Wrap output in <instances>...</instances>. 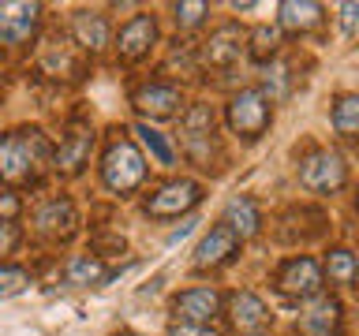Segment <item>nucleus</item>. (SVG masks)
<instances>
[{"instance_id":"3","label":"nucleus","mask_w":359,"mask_h":336,"mask_svg":"<svg viewBox=\"0 0 359 336\" xmlns=\"http://www.w3.org/2000/svg\"><path fill=\"white\" fill-rule=\"evenodd\" d=\"M269 123V101L262 90H240L229 105V127L243 139H258Z\"/></svg>"},{"instance_id":"18","label":"nucleus","mask_w":359,"mask_h":336,"mask_svg":"<svg viewBox=\"0 0 359 336\" xmlns=\"http://www.w3.org/2000/svg\"><path fill=\"white\" fill-rule=\"evenodd\" d=\"M224 224L240 235V239H247V235L258 232V209L251 198H232L229 209H224Z\"/></svg>"},{"instance_id":"32","label":"nucleus","mask_w":359,"mask_h":336,"mask_svg":"<svg viewBox=\"0 0 359 336\" xmlns=\"http://www.w3.org/2000/svg\"><path fill=\"white\" fill-rule=\"evenodd\" d=\"M191 228H195V220H184V224H180V228H176L172 235H168V243H176V239H184V235H187Z\"/></svg>"},{"instance_id":"28","label":"nucleus","mask_w":359,"mask_h":336,"mask_svg":"<svg viewBox=\"0 0 359 336\" xmlns=\"http://www.w3.org/2000/svg\"><path fill=\"white\" fill-rule=\"evenodd\" d=\"M273 45H277V30H269V27H262V30L255 34V52H258V56L273 52Z\"/></svg>"},{"instance_id":"29","label":"nucleus","mask_w":359,"mask_h":336,"mask_svg":"<svg viewBox=\"0 0 359 336\" xmlns=\"http://www.w3.org/2000/svg\"><path fill=\"white\" fill-rule=\"evenodd\" d=\"M168 336H217L210 329V325H184V321H176L172 329H168Z\"/></svg>"},{"instance_id":"2","label":"nucleus","mask_w":359,"mask_h":336,"mask_svg":"<svg viewBox=\"0 0 359 336\" xmlns=\"http://www.w3.org/2000/svg\"><path fill=\"white\" fill-rule=\"evenodd\" d=\"M45 153V142L38 131H19L0 142V176L4 179H22L34 168V161Z\"/></svg>"},{"instance_id":"23","label":"nucleus","mask_w":359,"mask_h":336,"mask_svg":"<svg viewBox=\"0 0 359 336\" xmlns=\"http://www.w3.org/2000/svg\"><path fill=\"white\" fill-rule=\"evenodd\" d=\"M333 127L341 131V134L359 131V97H355V94H348V97L337 101V108H333Z\"/></svg>"},{"instance_id":"22","label":"nucleus","mask_w":359,"mask_h":336,"mask_svg":"<svg viewBox=\"0 0 359 336\" xmlns=\"http://www.w3.org/2000/svg\"><path fill=\"white\" fill-rule=\"evenodd\" d=\"M135 134H139L142 146L154 153L157 164H172V161H176V153H172V146H168V139H165L161 131H154L150 123H139V127H135Z\"/></svg>"},{"instance_id":"31","label":"nucleus","mask_w":359,"mask_h":336,"mask_svg":"<svg viewBox=\"0 0 359 336\" xmlns=\"http://www.w3.org/2000/svg\"><path fill=\"white\" fill-rule=\"evenodd\" d=\"M11 213H15V198L4 195L0 198V220H11Z\"/></svg>"},{"instance_id":"27","label":"nucleus","mask_w":359,"mask_h":336,"mask_svg":"<svg viewBox=\"0 0 359 336\" xmlns=\"http://www.w3.org/2000/svg\"><path fill=\"white\" fill-rule=\"evenodd\" d=\"M19 243V224L15 220H0V254H11Z\"/></svg>"},{"instance_id":"4","label":"nucleus","mask_w":359,"mask_h":336,"mask_svg":"<svg viewBox=\"0 0 359 336\" xmlns=\"http://www.w3.org/2000/svg\"><path fill=\"white\" fill-rule=\"evenodd\" d=\"M38 4H27V0H8L0 4V41L4 45H19L27 41L34 30H38Z\"/></svg>"},{"instance_id":"6","label":"nucleus","mask_w":359,"mask_h":336,"mask_svg":"<svg viewBox=\"0 0 359 336\" xmlns=\"http://www.w3.org/2000/svg\"><path fill=\"white\" fill-rule=\"evenodd\" d=\"M277 284L292 299H311L314 291L322 288V269H318V262H311V258H296V262H288L280 269Z\"/></svg>"},{"instance_id":"21","label":"nucleus","mask_w":359,"mask_h":336,"mask_svg":"<svg viewBox=\"0 0 359 336\" xmlns=\"http://www.w3.org/2000/svg\"><path fill=\"white\" fill-rule=\"evenodd\" d=\"M67 284H75V288H86V284H101L105 280V265L97 262V258H86V254H79L67 262Z\"/></svg>"},{"instance_id":"5","label":"nucleus","mask_w":359,"mask_h":336,"mask_svg":"<svg viewBox=\"0 0 359 336\" xmlns=\"http://www.w3.org/2000/svg\"><path fill=\"white\" fill-rule=\"evenodd\" d=\"M299 183L307 190H337L344 183V161L330 150L322 153H311L299 168Z\"/></svg>"},{"instance_id":"25","label":"nucleus","mask_w":359,"mask_h":336,"mask_svg":"<svg viewBox=\"0 0 359 336\" xmlns=\"http://www.w3.org/2000/svg\"><path fill=\"white\" fill-rule=\"evenodd\" d=\"M30 284V276L22 273V269H11V265H0V299H11L19 295L22 288Z\"/></svg>"},{"instance_id":"15","label":"nucleus","mask_w":359,"mask_h":336,"mask_svg":"<svg viewBox=\"0 0 359 336\" xmlns=\"http://www.w3.org/2000/svg\"><path fill=\"white\" fill-rule=\"evenodd\" d=\"M277 11H280V27L285 30H311L322 19V8L311 4V0H285Z\"/></svg>"},{"instance_id":"20","label":"nucleus","mask_w":359,"mask_h":336,"mask_svg":"<svg viewBox=\"0 0 359 336\" xmlns=\"http://www.w3.org/2000/svg\"><path fill=\"white\" fill-rule=\"evenodd\" d=\"M75 38L86 45V49H101V45L109 41V27L105 19L94 15V11H79L75 15Z\"/></svg>"},{"instance_id":"8","label":"nucleus","mask_w":359,"mask_h":336,"mask_svg":"<svg viewBox=\"0 0 359 336\" xmlns=\"http://www.w3.org/2000/svg\"><path fill=\"white\" fill-rule=\"evenodd\" d=\"M210 134H213V108L210 105H195L184 116V146L191 150V157H206L210 153Z\"/></svg>"},{"instance_id":"1","label":"nucleus","mask_w":359,"mask_h":336,"mask_svg":"<svg viewBox=\"0 0 359 336\" xmlns=\"http://www.w3.org/2000/svg\"><path fill=\"white\" fill-rule=\"evenodd\" d=\"M101 176H105V187H112V190H120V195H123V190H135L142 183L146 161H142V153L135 150L128 139H120V142L109 146L105 164H101Z\"/></svg>"},{"instance_id":"11","label":"nucleus","mask_w":359,"mask_h":336,"mask_svg":"<svg viewBox=\"0 0 359 336\" xmlns=\"http://www.w3.org/2000/svg\"><path fill=\"white\" fill-rule=\"evenodd\" d=\"M157 38V27L150 15H135L128 27L120 30V56H128V60H139V56L154 45Z\"/></svg>"},{"instance_id":"7","label":"nucleus","mask_w":359,"mask_h":336,"mask_svg":"<svg viewBox=\"0 0 359 336\" xmlns=\"http://www.w3.org/2000/svg\"><path fill=\"white\" fill-rule=\"evenodd\" d=\"M198 195H202V190H198L195 179H176V183L161 187L150 198V213H154V217H180V213H187L191 206H195Z\"/></svg>"},{"instance_id":"26","label":"nucleus","mask_w":359,"mask_h":336,"mask_svg":"<svg viewBox=\"0 0 359 336\" xmlns=\"http://www.w3.org/2000/svg\"><path fill=\"white\" fill-rule=\"evenodd\" d=\"M206 11H210V8L198 4V0H195V4H176V22H180V27H198Z\"/></svg>"},{"instance_id":"16","label":"nucleus","mask_w":359,"mask_h":336,"mask_svg":"<svg viewBox=\"0 0 359 336\" xmlns=\"http://www.w3.org/2000/svg\"><path fill=\"white\" fill-rule=\"evenodd\" d=\"M337 318H341L337 299H318L307 314H303V329H307L311 336H330L337 329Z\"/></svg>"},{"instance_id":"30","label":"nucleus","mask_w":359,"mask_h":336,"mask_svg":"<svg viewBox=\"0 0 359 336\" xmlns=\"http://www.w3.org/2000/svg\"><path fill=\"white\" fill-rule=\"evenodd\" d=\"M341 30L344 34L359 30V4H341Z\"/></svg>"},{"instance_id":"24","label":"nucleus","mask_w":359,"mask_h":336,"mask_svg":"<svg viewBox=\"0 0 359 336\" xmlns=\"http://www.w3.org/2000/svg\"><path fill=\"white\" fill-rule=\"evenodd\" d=\"M330 280L333 284H352L355 273H359V262H355V254H348V251H333L330 254Z\"/></svg>"},{"instance_id":"17","label":"nucleus","mask_w":359,"mask_h":336,"mask_svg":"<svg viewBox=\"0 0 359 336\" xmlns=\"http://www.w3.org/2000/svg\"><path fill=\"white\" fill-rule=\"evenodd\" d=\"M38 228L41 232H49V235H60V232H72V224H75V206L67 198L60 202H49L45 209H38Z\"/></svg>"},{"instance_id":"13","label":"nucleus","mask_w":359,"mask_h":336,"mask_svg":"<svg viewBox=\"0 0 359 336\" xmlns=\"http://www.w3.org/2000/svg\"><path fill=\"white\" fill-rule=\"evenodd\" d=\"M90 142H94V134H90L86 127H72L64 134V142H60V153H56V164L67 168V172H79L86 161V153H90Z\"/></svg>"},{"instance_id":"19","label":"nucleus","mask_w":359,"mask_h":336,"mask_svg":"<svg viewBox=\"0 0 359 336\" xmlns=\"http://www.w3.org/2000/svg\"><path fill=\"white\" fill-rule=\"evenodd\" d=\"M135 105L142 112H150V116H168V112L180 105V94L172 86H146L135 94Z\"/></svg>"},{"instance_id":"9","label":"nucleus","mask_w":359,"mask_h":336,"mask_svg":"<svg viewBox=\"0 0 359 336\" xmlns=\"http://www.w3.org/2000/svg\"><path fill=\"white\" fill-rule=\"evenodd\" d=\"M213 314H217V291L210 288H191L176 299V318L184 325H210Z\"/></svg>"},{"instance_id":"10","label":"nucleus","mask_w":359,"mask_h":336,"mask_svg":"<svg viewBox=\"0 0 359 336\" xmlns=\"http://www.w3.org/2000/svg\"><path fill=\"white\" fill-rule=\"evenodd\" d=\"M229 314H232V325H236V332H243V336H251L258 332L266 325V307H262V299L251 295V291H236L232 302H229Z\"/></svg>"},{"instance_id":"12","label":"nucleus","mask_w":359,"mask_h":336,"mask_svg":"<svg viewBox=\"0 0 359 336\" xmlns=\"http://www.w3.org/2000/svg\"><path fill=\"white\" fill-rule=\"evenodd\" d=\"M232 251H236V232L229 228V224H224V228H213L206 239L195 246V265H198V269L221 265Z\"/></svg>"},{"instance_id":"14","label":"nucleus","mask_w":359,"mask_h":336,"mask_svg":"<svg viewBox=\"0 0 359 336\" xmlns=\"http://www.w3.org/2000/svg\"><path fill=\"white\" fill-rule=\"evenodd\" d=\"M243 49V30L240 27H221L206 45V60L210 64H232Z\"/></svg>"}]
</instances>
